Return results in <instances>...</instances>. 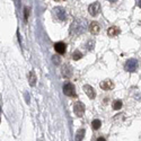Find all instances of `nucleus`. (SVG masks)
Returning <instances> with one entry per match:
<instances>
[{"label": "nucleus", "mask_w": 141, "mask_h": 141, "mask_svg": "<svg viewBox=\"0 0 141 141\" xmlns=\"http://www.w3.org/2000/svg\"><path fill=\"white\" fill-rule=\"evenodd\" d=\"M62 75L65 77V78H70L72 76V69H71L70 65H64L63 69H62Z\"/></svg>", "instance_id": "13"}, {"label": "nucleus", "mask_w": 141, "mask_h": 141, "mask_svg": "<svg viewBox=\"0 0 141 141\" xmlns=\"http://www.w3.org/2000/svg\"><path fill=\"white\" fill-rule=\"evenodd\" d=\"M96 141H106V139H105L104 137H99V138H98V139H97Z\"/></svg>", "instance_id": "21"}, {"label": "nucleus", "mask_w": 141, "mask_h": 141, "mask_svg": "<svg viewBox=\"0 0 141 141\" xmlns=\"http://www.w3.org/2000/svg\"><path fill=\"white\" fill-rule=\"evenodd\" d=\"M94 48H95V41L89 40L88 43H87V49H88V51H93Z\"/></svg>", "instance_id": "18"}, {"label": "nucleus", "mask_w": 141, "mask_h": 141, "mask_svg": "<svg viewBox=\"0 0 141 141\" xmlns=\"http://www.w3.org/2000/svg\"><path fill=\"white\" fill-rule=\"evenodd\" d=\"M121 33V29L118 28L117 26H111L107 29V35L108 36H111V37H114V36H116L118 35V34Z\"/></svg>", "instance_id": "11"}, {"label": "nucleus", "mask_w": 141, "mask_h": 141, "mask_svg": "<svg viewBox=\"0 0 141 141\" xmlns=\"http://www.w3.org/2000/svg\"><path fill=\"white\" fill-rule=\"evenodd\" d=\"M73 112L75 114H77V116H83L85 112V105L81 102H77L73 104Z\"/></svg>", "instance_id": "6"}, {"label": "nucleus", "mask_w": 141, "mask_h": 141, "mask_svg": "<svg viewBox=\"0 0 141 141\" xmlns=\"http://www.w3.org/2000/svg\"><path fill=\"white\" fill-rule=\"evenodd\" d=\"M101 127H102V122L99 120H97V118L92 122V129L93 130H98Z\"/></svg>", "instance_id": "15"}, {"label": "nucleus", "mask_w": 141, "mask_h": 141, "mask_svg": "<svg viewBox=\"0 0 141 141\" xmlns=\"http://www.w3.org/2000/svg\"><path fill=\"white\" fill-rule=\"evenodd\" d=\"M63 93L65 96L69 97H76V89H75V85L71 83H64L63 85Z\"/></svg>", "instance_id": "4"}, {"label": "nucleus", "mask_w": 141, "mask_h": 141, "mask_svg": "<svg viewBox=\"0 0 141 141\" xmlns=\"http://www.w3.org/2000/svg\"><path fill=\"white\" fill-rule=\"evenodd\" d=\"M88 28V24L85 18H78L73 20V23L70 25V34L71 35H80Z\"/></svg>", "instance_id": "1"}, {"label": "nucleus", "mask_w": 141, "mask_h": 141, "mask_svg": "<svg viewBox=\"0 0 141 141\" xmlns=\"http://www.w3.org/2000/svg\"><path fill=\"white\" fill-rule=\"evenodd\" d=\"M107 1H109V2H115V1H117V0H107Z\"/></svg>", "instance_id": "24"}, {"label": "nucleus", "mask_w": 141, "mask_h": 141, "mask_svg": "<svg viewBox=\"0 0 141 141\" xmlns=\"http://www.w3.org/2000/svg\"><path fill=\"white\" fill-rule=\"evenodd\" d=\"M52 60H53V63L56 64V65H59L61 63V59H60V56H59V55H53Z\"/></svg>", "instance_id": "19"}, {"label": "nucleus", "mask_w": 141, "mask_h": 141, "mask_svg": "<svg viewBox=\"0 0 141 141\" xmlns=\"http://www.w3.org/2000/svg\"><path fill=\"white\" fill-rule=\"evenodd\" d=\"M54 50L58 54H63V53H65V50H67V45L63 42H56L54 44Z\"/></svg>", "instance_id": "10"}, {"label": "nucleus", "mask_w": 141, "mask_h": 141, "mask_svg": "<svg viewBox=\"0 0 141 141\" xmlns=\"http://www.w3.org/2000/svg\"><path fill=\"white\" fill-rule=\"evenodd\" d=\"M84 92L86 93V95L88 96L90 99H94L96 97L95 89H94L92 86H89V85H85V86H84Z\"/></svg>", "instance_id": "8"}, {"label": "nucleus", "mask_w": 141, "mask_h": 141, "mask_svg": "<svg viewBox=\"0 0 141 141\" xmlns=\"http://www.w3.org/2000/svg\"><path fill=\"white\" fill-rule=\"evenodd\" d=\"M122 105H123L122 101H120V99H116V101H114V103H113V109L118 111V109L122 108Z\"/></svg>", "instance_id": "16"}, {"label": "nucleus", "mask_w": 141, "mask_h": 141, "mask_svg": "<svg viewBox=\"0 0 141 141\" xmlns=\"http://www.w3.org/2000/svg\"><path fill=\"white\" fill-rule=\"evenodd\" d=\"M138 68H139V62L136 59H129L124 64L125 71H129V72H134Z\"/></svg>", "instance_id": "2"}, {"label": "nucleus", "mask_w": 141, "mask_h": 141, "mask_svg": "<svg viewBox=\"0 0 141 141\" xmlns=\"http://www.w3.org/2000/svg\"><path fill=\"white\" fill-rule=\"evenodd\" d=\"M25 96H26V103L28 104V103H29V98H28V96H29V95H28V93L25 94Z\"/></svg>", "instance_id": "22"}, {"label": "nucleus", "mask_w": 141, "mask_h": 141, "mask_svg": "<svg viewBox=\"0 0 141 141\" xmlns=\"http://www.w3.org/2000/svg\"><path fill=\"white\" fill-rule=\"evenodd\" d=\"M138 6L141 8V0H138Z\"/></svg>", "instance_id": "23"}, {"label": "nucleus", "mask_w": 141, "mask_h": 141, "mask_svg": "<svg viewBox=\"0 0 141 141\" xmlns=\"http://www.w3.org/2000/svg\"><path fill=\"white\" fill-rule=\"evenodd\" d=\"M89 32L94 34V35L98 34L101 32V25L97 23V21H92V23L89 24Z\"/></svg>", "instance_id": "9"}, {"label": "nucleus", "mask_w": 141, "mask_h": 141, "mask_svg": "<svg viewBox=\"0 0 141 141\" xmlns=\"http://www.w3.org/2000/svg\"><path fill=\"white\" fill-rule=\"evenodd\" d=\"M83 58V53H81L80 51H78V50H76L73 53H72V59L73 60H80V59Z\"/></svg>", "instance_id": "17"}, {"label": "nucleus", "mask_w": 141, "mask_h": 141, "mask_svg": "<svg viewBox=\"0 0 141 141\" xmlns=\"http://www.w3.org/2000/svg\"><path fill=\"white\" fill-rule=\"evenodd\" d=\"M85 132H86V131H85V129H79L77 131V133H76V141H81L84 139V137H85Z\"/></svg>", "instance_id": "14"}, {"label": "nucleus", "mask_w": 141, "mask_h": 141, "mask_svg": "<svg viewBox=\"0 0 141 141\" xmlns=\"http://www.w3.org/2000/svg\"><path fill=\"white\" fill-rule=\"evenodd\" d=\"M24 15H25V21H27V18H28V9L27 8L24 9Z\"/></svg>", "instance_id": "20"}, {"label": "nucleus", "mask_w": 141, "mask_h": 141, "mask_svg": "<svg viewBox=\"0 0 141 141\" xmlns=\"http://www.w3.org/2000/svg\"><path fill=\"white\" fill-rule=\"evenodd\" d=\"M99 87H101L103 90H111L114 88V83H113L111 79H105L99 84Z\"/></svg>", "instance_id": "7"}, {"label": "nucleus", "mask_w": 141, "mask_h": 141, "mask_svg": "<svg viewBox=\"0 0 141 141\" xmlns=\"http://www.w3.org/2000/svg\"><path fill=\"white\" fill-rule=\"evenodd\" d=\"M88 11L92 16H97L99 14V11H101V5H99V2H97V1L93 2L88 7Z\"/></svg>", "instance_id": "5"}, {"label": "nucleus", "mask_w": 141, "mask_h": 141, "mask_svg": "<svg viewBox=\"0 0 141 141\" xmlns=\"http://www.w3.org/2000/svg\"><path fill=\"white\" fill-rule=\"evenodd\" d=\"M53 15L55 16V18L58 20L60 21H64L65 19H67V11H65L64 8L62 7H55L54 9H53Z\"/></svg>", "instance_id": "3"}, {"label": "nucleus", "mask_w": 141, "mask_h": 141, "mask_svg": "<svg viewBox=\"0 0 141 141\" xmlns=\"http://www.w3.org/2000/svg\"><path fill=\"white\" fill-rule=\"evenodd\" d=\"M36 80H37V78H36L35 72L34 71H29V73H28V83H29V86H32V87L35 86Z\"/></svg>", "instance_id": "12"}]
</instances>
